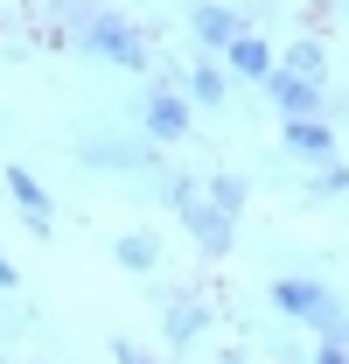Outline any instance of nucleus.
<instances>
[{
	"label": "nucleus",
	"mask_w": 349,
	"mask_h": 364,
	"mask_svg": "<svg viewBox=\"0 0 349 364\" xmlns=\"http://www.w3.org/2000/svg\"><path fill=\"white\" fill-rule=\"evenodd\" d=\"M91 49H105L112 63H140V36L126 21H91Z\"/></svg>",
	"instance_id": "1"
},
{
	"label": "nucleus",
	"mask_w": 349,
	"mask_h": 364,
	"mask_svg": "<svg viewBox=\"0 0 349 364\" xmlns=\"http://www.w3.org/2000/svg\"><path fill=\"white\" fill-rule=\"evenodd\" d=\"M279 105H287V112L301 119V112H307V85H294V77H279Z\"/></svg>",
	"instance_id": "8"
},
{
	"label": "nucleus",
	"mask_w": 349,
	"mask_h": 364,
	"mask_svg": "<svg viewBox=\"0 0 349 364\" xmlns=\"http://www.w3.org/2000/svg\"><path fill=\"white\" fill-rule=\"evenodd\" d=\"M294 70L301 77H321V49H294Z\"/></svg>",
	"instance_id": "10"
},
{
	"label": "nucleus",
	"mask_w": 349,
	"mask_h": 364,
	"mask_svg": "<svg viewBox=\"0 0 349 364\" xmlns=\"http://www.w3.org/2000/svg\"><path fill=\"white\" fill-rule=\"evenodd\" d=\"M279 301H287L294 316H328V301H321L314 287H301V280H287V287H279Z\"/></svg>",
	"instance_id": "4"
},
{
	"label": "nucleus",
	"mask_w": 349,
	"mask_h": 364,
	"mask_svg": "<svg viewBox=\"0 0 349 364\" xmlns=\"http://www.w3.org/2000/svg\"><path fill=\"white\" fill-rule=\"evenodd\" d=\"M7 189L21 196V210H28V225L43 231V225H49V196H43V189H35L28 176H21V168H7Z\"/></svg>",
	"instance_id": "3"
},
{
	"label": "nucleus",
	"mask_w": 349,
	"mask_h": 364,
	"mask_svg": "<svg viewBox=\"0 0 349 364\" xmlns=\"http://www.w3.org/2000/svg\"><path fill=\"white\" fill-rule=\"evenodd\" d=\"M294 147H301V154H328V134L307 127V119H294Z\"/></svg>",
	"instance_id": "7"
},
{
	"label": "nucleus",
	"mask_w": 349,
	"mask_h": 364,
	"mask_svg": "<svg viewBox=\"0 0 349 364\" xmlns=\"http://www.w3.org/2000/svg\"><path fill=\"white\" fill-rule=\"evenodd\" d=\"M231 63H238V70H252V77H259V70H265V49L252 43V36H238V43H231Z\"/></svg>",
	"instance_id": "5"
},
{
	"label": "nucleus",
	"mask_w": 349,
	"mask_h": 364,
	"mask_svg": "<svg viewBox=\"0 0 349 364\" xmlns=\"http://www.w3.org/2000/svg\"><path fill=\"white\" fill-rule=\"evenodd\" d=\"M147 127H154V134H182V105H174V98H161V105L147 112Z\"/></svg>",
	"instance_id": "6"
},
{
	"label": "nucleus",
	"mask_w": 349,
	"mask_h": 364,
	"mask_svg": "<svg viewBox=\"0 0 349 364\" xmlns=\"http://www.w3.org/2000/svg\"><path fill=\"white\" fill-rule=\"evenodd\" d=\"M119 364H147V358H140V350H133V343H119Z\"/></svg>",
	"instance_id": "11"
},
{
	"label": "nucleus",
	"mask_w": 349,
	"mask_h": 364,
	"mask_svg": "<svg viewBox=\"0 0 349 364\" xmlns=\"http://www.w3.org/2000/svg\"><path fill=\"white\" fill-rule=\"evenodd\" d=\"M182 210H189V231H196L203 245H223V238H231V231H223V210H210L203 196H182Z\"/></svg>",
	"instance_id": "2"
},
{
	"label": "nucleus",
	"mask_w": 349,
	"mask_h": 364,
	"mask_svg": "<svg viewBox=\"0 0 349 364\" xmlns=\"http://www.w3.org/2000/svg\"><path fill=\"white\" fill-rule=\"evenodd\" d=\"M7 280H14V267H7V259H0V287H7Z\"/></svg>",
	"instance_id": "12"
},
{
	"label": "nucleus",
	"mask_w": 349,
	"mask_h": 364,
	"mask_svg": "<svg viewBox=\"0 0 349 364\" xmlns=\"http://www.w3.org/2000/svg\"><path fill=\"white\" fill-rule=\"evenodd\" d=\"M119 259H126V267H147V259H154V245H147V238H119Z\"/></svg>",
	"instance_id": "9"
}]
</instances>
